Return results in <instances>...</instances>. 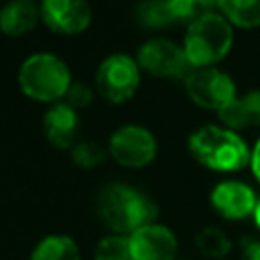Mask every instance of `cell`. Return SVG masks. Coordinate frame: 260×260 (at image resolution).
<instances>
[{"label":"cell","mask_w":260,"mask_h":260,"mask_svg":"<svg viewBox=\"0 0 260 260\" xmlns=\"http://www.w3.org/2000/svg\"><path fill=\"white\" fill-rule=\"evenodd\" d=\"M95 207L100 219L118 236H130L138 228L154 223L156 217V205L152 199L124 183L104 187L98 195Z\"/></svg>","instance_id":"obj_1"},{"label":"cell","mask_w":260,"mask_h":260,"mask_svg":"<svg viewBox=\"0 0 260 260\" xmlns=\"http://www.w3.org/2000/svg\"><path fill=\"white\" fill-rule=\"evenodd\" d=\"M189 150L197 162L211 171L234 173L250 165L252 152L234 130L207 124L189 136Z\"/></svg>","instance_id":"obj_2"},{"label":"cell","mask_w":260,"mask_h":260,"mask_svg":"<svg viewBox=\"0 0 260 260\" xmlns=\"http://www.w3.org/2000/svg\"><path fill=\"white\" fill-rule=\"evenodd\" d=\"M232 43H234L232 24L223 14L211 12L187 24L183 51L191 69H199V67H211L213 63L221 61L230 53Z\"/></svg>","instance_id":"obj_3"},{"label":"cell","mask_w":260,"mask_h":260,"mask_svg":"<svg viewBox=\"0 0 260 260\" xmlns=\"http://www.w3.org/2000/svg\"><path fill=\"white\" fill-rule=\"evenodd\" d=\"M67 65L51 53L30 55L18 69V85L22 93L35 102L57 104L71 85Z\"/></svg>","instance_id":"obj_4"},{"label":"cell","mask_w":260,"mask_h":260,"mask_svg":"<svg viewBox=\"0 0 260 260\" xmlns=\"http://www.w3.org/2000/svg\"><path fill=\"white\" fill-rule=\"evenodd\" d=\"M95 85L98 91L112 104L128 102L138 85H140V67L138 61L130 55H110L104 59L95 71Z\"/></svg>","instance_id":"obj_5"},{"label":"cell","mask_w":260,"mask_h":260,"mask_svg":"<svg viewBox=\"0 0 260 260\" xmlns=\"http://www.w3.org/2000/svg\"><path fill=\"white\" fill-rule=\"evenodd\" d=\"M183 81H185V89L189 98L205 110L219 112L236 98L234 79L225 71L215 69V67L191 69Z\"/></svg>","instance_id":"obj_6"},{"label":"cell","mask_w":260,"mask_h":260,"mask_svg":"<svg viewBox=\"0 0 260 260\" xmlns=\"http://www.w3.org/2000/svg\"><path fill=\"white\" fill-rule=\"evenodd\" d=\"M108 152L118 165L140 169L150 165L156 156V138L144 126L126 124L110 136Z\"/></svg>","instance_id":"obj_7"},{"label":"cell","mask_w":260,"mask_h":260,"mask_svg":"<svg viewBox=\"0 0 260 260\" xmlns=\"http://www.w3.org/2000/svg\"><path fill=\"white\" fill-rule=\"evenodd\" d=\"M138 67L156 77H187L191 65L183 47L167 39H150L138 49Z\"/></svg>","instance_id":"obj_8"},{"label":"cell","mask_w":260,"mask_h":260,"mask_svg":"<svg viewBox=\"0 0 260 260\" xmlns=\"http://www.w3.org/2000/svg\"><path fill=\"white\" fill-rule=\"evenodd\" d=\"M43 22L59 35L83 32L91 22V6L87 0H41Z\"/></svg>","instance_id":"obj_9"},{"label":"cell","mask_w":260,"mask_h":260,"mask_svg":"<svg viewBox=\"0 0 260 260\" xmlns=\"http://www.w3.org/2000/svg\"><path fill=\"white\" fill-rule=\"evenodd\" d=\"M132 260H175L177 236L160 223H148L128 236Z\"/></svg>","instance_id":"obj_10"},{"label":"cell","mask_w":260,"mask_h":260,"mask_svg":"<svg viewBox=\"0 0 260 260\" xmlns=\"http://www.w3.org/2000/svg\"><path fill=\"white\" fill-rule=\"evenodd\" d=\"M211 207L225 219H246L254 215L258 197L242 181H221L211 191Z\"/></svg>","instance_id":"obj_11"},{"label":"cell","mask_w":260,"mask_h":260,"mask_svg":"<svg viewBox=\"0 0 260 260\" xmlns=\"http://www.w3.org/2000/svg\"><path fill=\"white\" fill-rule=\"evenodd\" d=\"M43 130L55 148H73L79 132V118L65 102L53 104L43 118Z\"/></svg>","instance_id":"obj_12"},{"label":"cell","mask_w":260,"mask_h":260,"mask_svg":"<svg viewBox=\"0 0 260 260\" xmlns=\"http://www.w3.org/2000/svg\"><path fill=\"white\" fill-rule=\"evenodd\" d=\"M41 18V8L35 0H10L0 10V30L8 37L30 32Z\"/></svg>","instance_id":"obj_13"},{"label":"cell","mask_w":260,"mask_h":260,"mask_svg":"<svg viewBox=\"0 0 260 260\" xmlns=\"http://www.w3.org/2000/svg\"><path fill=\"white\" fill-rule=\"evenodd\" d=\"M217 116L230 130L260 126V91L254 89L244 95H236L225 108L217 112Z\"/></svg>","instance_id":"obj_14"},{"label":"cell","mask_w":260,"mask_h":260,"mask_svg":"<svg viewBox=\"0 0 260 260\" xmlns=\"http://www.w3.org/2000/svg\"><path fill=\"white\" fill-rule=\"evenodd\" d=\"M136 20L146 28H167L181 24L175 0H142L136 6Z\"/></svg>","instance_id":"obj_15"},{"label":"cell","mask_w":260,"mask_h":260,"mask_svg":"<svg viewBox=\"0 0 260 260\" xmlns=\"http://www.w3.org/2000/svg\"><path fill=\"white\" fill-rule=\"evenodd\" d=\"M30 260H81V254L77 244L69 236L53 234L43 238L35 246Z\"/></svg>","instance_id":"obj_16"},{"label":"cell","mask_w":260,"mask_h":260,"mask_svg":"<svg viewBox=\"0 0 260 260\" xmlns=\"http://www.w3.org/2000/svg\"><path fill=\"white\" fill-rule=\"evenodd\" d=\"M219 12L240 28L260 26V0H217Z\"/></svg>","instance_id":"obj_17"},{"label":"cell","mask_w":260,"mask_h":260,"mask_svg":"<svg viewBox=\"0 0 260 260\" xmlns=\"http://www.w3.org/2000/svg\"><path fill=\"white\" fill-rule=\"evenodd\" d=\"M195 246L197 250L211 260H219L225 258L232 250V240L225 236V232H221L219 228H203L197 236H195Z\"/></svg>","instance_id":"obj_18"},{"label":"cell","mask_w":260,"mask_h":260,"mask_svg":"<svg viewBox=\"0 0 260 260\" xmlns=\"http://www.w3.org/2000/svg\"><path fill=\"white\" fill-rule=\"evenodd\" d=\"M93 260H132L128 236H106L98 242Z\"/></svg>","instance_id":"obj_19"},{"label":"cell","mask_w":260,"mask_h":260,"mask_svg":"<svg viewBox=\"0 0 260 260\" xmlns=\"http://www.w3.org/2000/svg\"><path fill=\"white\" fill-rule=\"evenodd\" d=\"M71 160L81 169H93L106 160V150L98 142H75L71 148Z\"/></svg>","instance_id":"obj_20"},{"label":"cell","mask_w":260,"mask_h":260,"mask_svg":"<svg viewBox=\"0 0 260 260\" xmlns=\"http://www.w3.org/2000/svg\"><path fill=\"white\" fill-rule=\"evenodd\" d=\"M175 8L179 14L181 24H191L195 18L203 14H211L213 8H217V0H175Z\"/></svg>","instance_id":"obj_21"},{"label":"cell","mask_w":260,"mask_h":260,"mask_svg":"<svg viewBox=\"0 0 260 260\" xmlns=\"http://www.w3.org/2000/svg\"><path fill=\"white\" fill-rule=\"evenodd\" d=\"M91 100H93V91L89 89V85H85L81 81H73L65 93V104L71 106L73 110L85 108L87 104H91Z\"/></svg>","instance_id":"obj_22"},{"label":"cell","mask_w":260,"mask_h":260,"mask_svg":"<svg viewBox=\"0 0 260 260\" xmlns=\"http://www.w3.org/2000/svg\"><path fill=\"white\" fill-rule=\"evenodd\" d=\"M242 254L240 260H260V240L258 238H244L240 242Z\"/></svg>","instance_id":"obj_23"},{"label":"cell","mask_w":260,"mask_h":260,"mask_svg":"<svg viewBox=\"0 0 260 260\" xmlns=\"http://www.w3.org/2000/svg\"><path fill=\"white\" fill-rule=\"evenodd\" d=\"M250 167H252L254 177H256V179H258V183H260V138H258V142H256V144H254V148H252Z\"/></svg>","instance_id":"obj_24"},{"label":"cell","mask_w":260,"mask_h":260,"mask_svg":"<svg viewBox=\"0 0 260 260\" xmlns=\"http://www.w3.org/2000/svg\"><path fill=\"white\" fill-rule=\"evenodd\" d=\"M254 221H256V225H258V230H260V197H258V203H256V209H254Z\"/></svg>","instance_id":"obj_25"}]
</instances>
